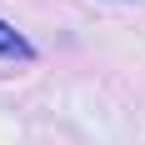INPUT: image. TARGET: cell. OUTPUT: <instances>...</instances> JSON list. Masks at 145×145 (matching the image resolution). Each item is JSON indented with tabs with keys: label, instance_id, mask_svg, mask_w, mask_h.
I'll use <instances>...</instances> for the list:
<instances>
[{
	"label": "cell",
	"instance_id": "obj_1",
	"mask_svg": "<svg viewBox=\"0 0 145 145\" xmlns=\"http://www.w3.org/2000/svg\"><path fill=\"white\" fill-rule=\"evenodd\" d=\"M0 60H20V65H30V60H35V45H30L10 20H0Z\"/></svg>",
	"mask_w": 145,
	"mask_h": 145
}]
</instances>
